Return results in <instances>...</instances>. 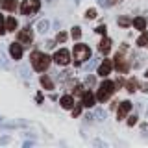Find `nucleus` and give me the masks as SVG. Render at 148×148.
Returning a JSON list of instances; mask_svg holds the SVG:
<instances>
[{"mask_svg":"<svg viewBox=\"0 0 148 148\" xmlns=\"http://www.w3.org/2000/svg\"><path fill=\"white\" fill-rule=\"evenodd\" d=\"M30 61H32V67H34L37 72H45L46 69L50 67V61H52V58H48L45 52H39V50H35V52H32V56H30Z\"/></svg>","mask_w":148,"mask_h":148,"instance_id":"1","label":"nucleus"},{"mask_svg":"<svg viewBox=\"0 0 148 148\" xmlns=\"http://www.w3.org/2000/svg\"><path fill=\"white\" fill-rule=\"evenodd\" d=\"M117 91L115 89V83L111 82V80H104L100 83V87H98V92H96V100L98 102H106V100H109L111 96H113V92Z\"/></svg>","mask_w":148,"mask_h":148,"instance_id":"2","label":"nucleus"},{"mask_svg":"<svg viewBox=\"0 0 148 148\" xmlns=\"http://www.w3.org/2000/svg\"><path fill=\"white\" fill-rule=\"evenodd\" d=\"M72 54H74V61H76V65H80V63L85 61V59L91 58V48L87 45H83V43H78V45H74Z\"/></svg>","mask_w":148,"mask_h":148,"instance_id":"3","label":"nucleus"},{"mask_svg":"<svg viewBox=\"0 0 148 148\" xmlns=\"http://www.w3.org/2000/svg\"><path fill=\"white\" fill-rule=\"evenodd\" d=\"M41 8V0H24L21 4V13L24 17H30V15H35Z\"/></svg>","mask_w":148,"mask_h":148,"instance_id":"4","label":"nucleus"},{"mask_svg":"<svg viewBox=\"0 0 148 148\" xmlns=\"http://www.w3.org/2000/svg\"><path fill=\"white\" fill-rule=\"evenodd\" d=\"M54 61L58 63V65H61V67H65V65H69L71 63V52H69L67 48H61V50H58V52L54 54Z\"/></svg>","mask_w":148,"mask_h":148,"instance_id":"5","label":"nucleus"},{"mask_svg":"<svg viewBox=\"0 0 148 148\" xmlns=\"http://www.w3.org/2000/svg\"><path fill=\"white\" fill-rule=\"evenodd\" d=\"M124 50H120V52L115 56V69H117L119 72H128V63H126V59H124V56H122Z\"/></svg>","mask_w":148,"mask_h":148,"instance_id":"6","label":"nucleus"},{"mask_svg":"<svg viewBox=\"0 0 148 148\" xmlns=\"http://www.w3.org/2000/svg\"><path fill=\"white\" fill-rule=\"evenodd\" d=\"M130 109H132V102H130V100L120 102V104H119V109H117V119L119 120L126 119V115L130 113Z\"/></svg>","mask_w":148,"mask_h":148,"instance_id":"7","label":"nucleus"},{"mask_svg":"<svg viewBox=\"0 0 148 148\" xmlns=\"http://www.w3.org/2000/svg\"><path fill=\"white\" fill-rule=\"evenodd\" d=\"M32 41H34V34H32L30 28H24V30L18 32V43H22V45H30Z\"/></svg>","mask_w":148,"mask_h":148,"instance_id":"8","label":"nucleus"},{"mask_svg":"<svg viewBox=\"0 0 148 148\" xmlns=\"http://www.w3.org/2000/svg\"><path fill=\"white\" fill-rule=\"evenodd\" d=\"M111 69H113V63H111V59H104V61L100 63V67H98V76L106 78V76L111 72Z\"/></svg>","mask_w":148,"mask_h":148,"instance_id":"9","label":"nucleus"},{"mask_svg":"<svg viewBox=\"0 0 148 148\" xmlns=\"http://www.w3.org/2000/svg\"><path fill=\"white\" fill-rule=\"evenodd\" d=\"M9 54L13 59H21L22 58V43H11L9 45Z\"/></svg>","mask_w":148,"mask_h":148,"instance_id":"10","label":"nucleus"},{"mask_svg":"<svg viewBox=\"0 0 148 148\" xmlns=\"http://www.w3.org/2000/svg\"><path fill=\"white\" fill-rule=\"evenodd\" d=\"M95 102H96V96L92 95L91 91H85V92H83V100H82V104L85 106V108H92V106H95Z\"/></svg>","mask_w":148,"mask_h":148,"instance_id":"11","label":"nucleus"},{"mask_svg":"<svg viewBox=\"0 0 148 148\" xmlns=\"http://www.w3.org/2000/svg\"><path fill=\"white\" fill-rule=\"evenodd\" d=\"M59 104H61V108H65V109H72L74 108V98L71 95H65V96L59 98Z\"/></svg>","mask_w":148,"mask_h":148,"instance_id":"12","label":"nucleus"},{"mask_svg":"<svg viewBox=\"0 0 148 148\" xmlns=\"http://www.w3.org/2000/svg\"><path fill=\"white\" fill-rule=\"evenodd\" d=\"M15 8H17V0H0V9L15 11Z\"/></svg>","mask_w":148,"mask_h":148,"instance_id":"13","label":"nucleus"},{"mask_svg":"<svg viewBox=\"0 0 148 148\" xmlns=\"http://www.w3.org/2000/svg\"><path fill=\"white\" fill-rule=\"evenodd\" d=\"M98 50L102 54H108L109 50H111V39H108V37L104 35V39L100 41V46H98Z\"/></svg>","mask_w":148,"mask_h":148,"instance_id":"14","label":"nucleus"},{"mask_svg":"<svg viewBox=\"0 0 148 148\" xmlns=\"http://www.w3.org/2000/svg\"><path fill=\"white\" fill-rule=\"evenodd\" d=\"M132 24L135 26L137 30L145 32V30H146V18H145V17H137V18H133V22H132Z\"/></svg>","mask_w":148,"mask_h":148,"instance_id":"15","label":"nucleus"},{"mask_svg":"<svg viewBox=\"0 0 148 148\" xmlns=\"http://www.w3.org/2000/svg\"><path fill=\"white\" fill-rule=\"evenodd\" d=\"M41 85H43L46 91H52V89H54V82L50 80L46 74H45V76H41Z\"/></svg>","mask_w":148,"mask_h":148,"instance_id":"16","label":"nucleus"},{"mask_svg":"<svg viewBox=\"0 0 148 148\" xmlns=\"http://www.w3.org/2000/svg\"><path fill=\"white\" fill-rule=\"evenodd\" d=\"M17 26H18V22H17L15 17H9L8 21H6V30H8V32H15Z\"/></svg>","mask_w":148,"mask_h":148,"instance_id":"17","label":"nucleus"},{"mask_svg":"<svg viewBox=\"0 0 148 148\" xmlns=\"http://www.w3.org/2000/svg\"><path fill=\"white\" fill-rule=\"evenodd\" d=\"M146 45H148V32L145 30V32H143V35L137 39V46H146Z\"/></svg>","mask_w":148,"mask_h":148,"instance_id":"18","label":"nucleus"},{"mask_svg":"<svg viewBox=\"0 0 148 148\" xmlns=\"http://www.w3.org/2000/svg\"><path fill=\"white\" fill-rule=\"evenodd\" d=\"M126 87H128V91H130V92H133V91L137 89V80H135V78H132V80L126 83Z\"/></svg>","mask_w":148,"mask_h":148,"instance_id":"19","label":"nucleus"},{"mask_svg":"<svg viewBox=\"0 0 148 148\" xmlns=\"http://www.w3.org/2000/svg\"><path fill=\"white\" fill-rule=\"evenodd\" d=\"M71 35H72V39H76V41H78V39L82 37V28L74 26V28H72V34H71Z\"/></svg>","mask_w":148,"mask_h":148,"instance_id":"20","label":"nucleus"},{"mask_svg":"<svg viewBox=\"0 0 148 148\" xmlns=\"http://www.w3.org/2000/svg\"><path fill=\"white\" fill-rule=\"evenodd\" d=\"M37 26H39V32H41V34H45V32L48 30V21H39V24H37Z\"/></svg>","mask_w":148,"mask_h":148,"instance_id":"21","label":"nucleus"},{"mask_svg":"<svg viewBox=\"0 0 148 148\" xmlns=\"http://www.w3.org/2000/svg\"><path fill=\"white\" fill-rule=\"evenodd\" d=\"M130 24H132V21H130L128 17H120V18H119V26H124V28H126V26H130Z\"/></svg>","mask_w":148,"mask_h":148,"instance_id":"22","label":"nucleus"},{"mask_svg":"<svg viewBox=\"0 0 148 148\" xmlns=\"http://www.w3.org/2000/svg\"><path fill=\"white\" fill-rule=\"evenodd\" d=\"M6 22H4V17L2 15H0V35H4V34H6Z\"/></svg>","mask_w":148,"mask_h":148,"instance_id":"23","label":"nucleus"},{"mask_svg":"<svg viewBox=\"0 0 148 148\" xmlns=\"http://www.w3.org/2000/svg\"><path fill=\"white\" fill-rule=\"evenodd\" d=\"M85 17H87V18H95V17H96V9H92V8H91V9H87Z\"/></svg>","mask_w":148,"mask_h":148,"instance_id":"24","label":"nucleus"},{"mask_svg":"<svg viewBox=\"0 0 148 148\" xmlns=\"http://www.w3.org/2000/svg\"><path fill=\"white\" fill-rule=\"evenodd\" d=\"M56 39H58L59 43H65V39H67V34H65V32H59V34H58V37H56Z\"/></svg>","mask_w":148,"mask_h":148,"instance_id":"25","label":"nucleus"},{"mask_svg":"<svg viewBox=\"0 0 148 148\" xmlns=\"http://www.w3.org/2000/svg\"><path fill=\"white\" fill-rule=\"evenodd\" d=\"M82 106H83V104H82ZM82 106H76V108H72V115H74V117H78V115L82 113Z\"/></svg>","mask_w":148,"mask_h":148,"instance_id":"26","label":"nucleus"},{"mask_svg":"<svg viewBox=\"0 0 148 148\" xmlns=\"http://www.w3.org/2000/svg\"><path fill=\"white\" fill-rule=\"evenodd\" d=\"M135 122H137V115H132V117L128 119V124L130 126H135Z\"/></svg>","mask_w":148,"mask_h":148,"instance_id":"27","label":"nucleus"},{"mask_svg":"<svg viewBox=\"0 0 148 148\" xmlns=\"http://www.w3.org/2000/svg\"><path fill=\"white\" fill-rule=\"evenodd\" d=\"M95 32H96V34H102V35H106V26H104V24H100V26L96 28Z\"/></svg>","mask_w":148,"mask_h":148,"instance_id":"28","label":"nucleus"},{"mask_svg":"<svg viewBox=\"0 0 148 148\" xmlns=\"http://www.w3.org/2000/svg\"><path fill=\"white\" fill-rule=\"evenodd\" d=\"M115 2H119V0H111V4H115Z\"/></svg>","mask_w":148,"mask_h":148,"instance_id":"29","label":"nucleus"},{"mask_svg":"<svg viewBox=\"0 0 148 148\" xmlns=\"http://www.w3.org/2000/svg\"><path fill=\"white\" fill-rule=\"evenodd\" d=\"M146 78H148V71H146Z\"/></svg>","mask_w":148,"mask_h":148,"instance_id":"30","label":"nucleus"},{"mask_svg":"<svg viewBox=\"0 0 148 148\" xmlns=\"http://www.w3.org/2000/svg\"><path fill=\"white\" fill-rule=\"evenodd\" d=\"M0 122H2V117H0Z\"/></svg>","mask_w":148,"mask_h":148,"instance_id":"31","label":"nucleus"}]
</instances>
